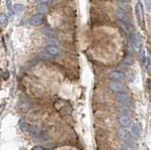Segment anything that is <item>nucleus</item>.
Wrapping results in <instances>:
<instances>
[{
	"mask_svg": "<svg viewBox=\"0 0 151 150\" xmlns=\"http://www.w3.org/2000/svg\"><path fill=\"white\" fill-rule=\"evenodd\" d=\"M116 15L117 17L119 18V20L124 23V24L127 25L129 27V25H131V20H130V17L129 15L127 14V12L124 10V9H122L121 7H117L116 8Z\"/></svg>",
	"mask_w": 151,
	"mask_h": 150,
	"instance_id": "nucleus-1",
	"label": "nucleus"
},
{
	"mask_svg": "<svg viewBox=\"0 0 151 150\" xmlns=\"http://www.w3.org/2000/svg\"><path fill=\"white\" fill-rule=\"evenodd\" d=\"M110 88L112 91H114L116 93H124L127 92V87L120 82H116V81H112L110 83Z\"/></svg>",
	"mask_w": 151,
	"mask_h": 150,
	"instance_id": "nucleus-2",
	"label": "nucleus"
},
{
	"mask_svg": "<svg viewBox=\"0 0 151 150\" xmlns=\"http://www.w3.org/2000/svg\"><path fill=\"white\" fill-rule=\"evenodd\" d=\"M116 99L123 106H130L132 104L130 97L129 95H127L126 93H120V95H118Z\"/></svg>",
	"mask_w": 151,
	"mask_h": 150,
	"instance_id": "nucleus-3",
	"label": "nucleus"
},
{
	"mask_svg": "<svg viewBox=\"0 0 151 150\" xmlns=\"http://www.w3.org/2000/svg\"><path fill=\"white\" fill-rule=\"evenodd\" d=\"M136 15H137V19H138L140 24L144 22V10H143V6H142L141 2H138L136 4Z\"/></svg>",
	"mask_w": 151,
	"mask_h": 150,
	"instance_id": "nucleus-4",
	"label": "nucleus"
},
{
	"mask_svg": "<svg viewBox=\"0 0 151 150\" xmlns=\"http://www.w3.org/2000/svg\"><path fill=\"white\" fill-rule=\"evenodd\" d=\"M118 122L121 126L126 128V126H131V119L130 117L126 116V115H120L118 117Z\"/></svg>",
	"mask_w": 151,
	"mask_h": 150,
	"instance_id": "nucleus-5",
	"label": "nucleus"
},
{
	"mask_svg": "<svg viewBox=\"0 0 151 150\" xmlns=\"http://www.w3.org/2000/svg\"><path fill=\"white\" fill-rule=\"evenodd\" d=\"M45 51L49 56H53V57H57V56L60 55V50L58 47H56V46H53V45L47 46Z\"/></svg>",
	"mask_w": 151,
	"mask_h": 150,
	"instance_id": "nucleus-6",
	"label": "nucleus"
},
{
	"mask_svg": "<svg viewBox=\"0 0 151 150\" xmlns=\"http://www.w3.org/2000/svg\"><path fill=\"white\" fill-rule=\"evenodd\" d=\"M44 22V16L42 14H36L30 19V24L32 26H40Z\"/></svg>",
	"mask_w": 151,
	"mask_h": 150,
	"instance_id": "nucleus-7",
	"label": "nucleus"
},
{
	"mask_svg": "<svg viewBox=\"0 0 151 150\" xmlns=\"http://www.w3.org/2000/svg\"><path fill=\"white\" fill-rule=\"evenodd\" d=\"M118 136H119V138L123 141H129V132H127V130L125 129L124 128H118Z\"/></svg>",
	"mask_w": 151,
	"mask_h": 150,
	"instance_id": "nucleus-8",
	"label": "nucleus"
},
{
	"mask_svg": "<svg viewBox=\"0 0 151 150\" xmlns=\"http://www.w3.org/2000/svg\"><path fill=\"white\" fill-rule=\"evenodd\" d=\"M110 78H111L113 81L122 80V79H124V74H123L122 72H119V71L111 72L110 74Z\"/></svg>",
	"mask_w": 151,
	"mask_h": 150,
	"instance_id": "nucleus-9",
	"label": "nucleus"
},
{
	"mask_svg": "<svg viewBox=\"0 0 151 150\" xmlns=\"http://www.w3.org/2000/svg\"><path fill=\"white\" fill-rule=\"evenodd\" d=\"M130 131L131 133L133 134L134 136H136V137H138V136H140L141 134V131H142V128H141V126L139 124H132L130 126Z\"/></svg>",
	"mask_w": 151,
	"mask_h": 150,
	"instance_id": "nucleus-10",
	"label": "nucleus"
},
{
	"mask_svg": "<svg viewBox=\"0 0 151 150\" xmlns=\"http://www.w3.org/2000/svg\"><path fill=\"white\" fill-rule=\"evenodd\" d=\"M130 42H131L130 44L134 46L141 45V39L137 34H131L130 35Z\"/></svg>",
	"mask_w": 151,
	"mask_h": 150,
	"instance_id": "nucleus-11",
	"label": "nucleus"
},
{
	"mask_svg": "<svg viewBox=\"0 0 151 150\" xmlns=\"http://www.w3.org/2000/svg\"><path fill=\"white\" fill-rule=\"evenodd\" d=\"M20 128L23 130V131H28L29 130V124L27 123V122L26 120H24V119H21L20 120Z\"/></svg>",
	"mask_w": 151,
	"mask_h": 150,
	"instance_id": "nucleus-12",
	"label": "nucleus"
},
{
	"mask_svg": "<svg viewBox=\"0 0 151 150\" xmlns=\"http://www.w3.org/2000/svg\"><path fill=\"white\" fill-rule=\"evenodd\" d=\"M37 11H38V12H40V14L42 15L44 13H45L47 11V6L45 5V3H41L40 5H38Z\"/></svg>",
	"mask_w": 151,
	"mask_h": 150,
	"instance_id": "nucleus-13",
	"label": "nucleus"
},
{
	"mask_svg": "<svg viewBox=\"0 0 151 150\" xmlns=\"http://www.w3.org/2000/svg\"><path fill=\"white\" fill-rule=\"evenodd\" d=\"M140 60L142 63H145L146 60V53H145V49L144 47H142L140 49Z\"/></svg>",
	"mask_w": 151,
	"mask_h": 150,
	"instance_id": "nucleus-14",
	"label": "nucleus"
},
{
	"mask_svg": "<svg viewBox=\"0 0 151 150\" xmlns=\"http://www.w3.org/2000/svg\"><path fill=\"white\" fill-rule=\"evenodd\" d=\"M118 111H119L121 113H123L122 115H126V116H129V110L127 109V107H125V106H123V105H121L119 108H118Z\"/></svg>",
	"mask_w": 151,
	"mask_h": 150,
	"instance_id": "nucleus-15",
	"label": "nucleus"
},
{
	"mask_svg": "<svg viewBox=\"0 0 151 150\" xmlns=\"http://www.w3.org/2000/svg\"><path fill=\"white\" fill-rule=\"evenodd\" d=\"M8 17L5 14H0V25L2 27H6L8 25Z\"/></svg>",
	"mask_w": 151,
	"mask_h": 150,
	"instance_id": "nucleus-16",
	"label": "nucleus"
},
{
	"mask_svg": "<svg viewBox=\"0 0 151 150\" xmlns=\"http://www.w3.org/2000/svg\"><path fill=\"white\" fill-rule=\"evenodd\" d=\"M23 10H24V7H23V5H20V4H17V5L13 7V12H15V13L21 12V11H23Z\"/></svg>",
	"mask_w": 151,
	"mask_h": 150,
	"instance_id": "nucleus-17",
	"label": "nucleus"
},
{
	"mask_svg": "<svg viewBox=\"0 0 151 150\" xmlns=\"http://www.w3.org/2000/svg\"><path fill=\"white\" fill-rule=\"evenodd\" d=\"M126 64H127V65H129V64H132V62H133V59H132V57L131 56H127V57H126V59H125V62H124Z\"/></svg>",
	"mask_w": 151,
	"mask_h": 150,
	"instance_id": "nucleus-18",
	"label": "nucleus"
},
{
	"mask_svg": "<svg viewBox=\"0 0 151 150\" xmlns=\"http://www.w3.org/2000/svg\"><path fill=\"white\" fill-rule=\"evenodd\" d=\"M119 24H120V27L123 29V30L126 31V32H129V26L124 24V23H122V22H120Z\"/></svg>",
	"mask_w": 151,
	"mask_h": 150,
	"instance_id": "nucleus-19",
	"label": "nucleus"
},
{
	"mask_svg": "<svg viewBox=\"0 0 151 150\" xmlns=\"http://www.w3.org/2000/svg\"><path fill=\"white\" fill-rule=\"evenodd\" d=\"M121 150H132V149H131L127 144H123L121 145Z\"/></svg>",
	"mask_w": 151,
	"mask_h": 150,
	"instance_id": "nucleus-20",
	"label": "nucleus"
},
{
	"mask_svg": "<svg viewBox=\"0 0 151 150\" xmlns=\"http://www.w3.org/2000/svg\"><path fill=\"white\" fill-rule=\"evenodd\" d=\"M47 42H48L49 44H58V41L53 39V37H49V39L47 40Z\"/></svg>",
	"mask_w": 151,
	"mask_h": 150,
	"instance_id": "nucleus-21",
	"label": "nucleus"
},
{
	"mask_svg": "<svg viewBox=\"0 0 151 150\" xmlns=\"http://www.w3.org/2000/svg\"><path fill=\"white\" fill-rule=\"evenodd\" d=\"M33 150H44L42 147H40V146H36V147H34L33 148Z\"/></svg>",
	"mask_w": 151,
	"mask_h": 150,
	"instance_id": "nucleus-22",
	"label": "nucleus"
},
{
	"mask_svg": "<svg viewBox=\"0 0 151 150\" xmlns=\"http://www.w3.org/2000/svg\"><path fill=\"white\" fill-rule=\"evenodd\" d=\"M150 87H151V82H150Z\"/></svg>",
	"mask_w": 151,
	"mask_h": 150,
	"instance_id": "nucleus-23",
	"label": "nucleus"
}]
</instances>
